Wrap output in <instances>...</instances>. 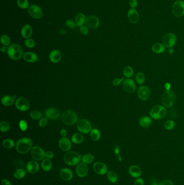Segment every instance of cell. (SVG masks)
Returning a JSON list of instances; mask_svg holds the SVG:
<instances>
[{
  "label": "cell",
  "instance_id": "obj_18",
  "mask_svg": "<svg viewBox=\"0 0 184 185\" xmlns=\"http://www.w3.org/2000/svg\"><path fill=\"white\" fill-rule=\"evenodd\" d=\"M76 172L79 177L80 178H84L86 177L88 172H89V169L87 164L84 163H79L76 167Z\"/></svg>",
  "mask_w": 184,
  "mask_h": 185
},
{
  "label": "cell",
  "instance_id": "obj_62",
  "mask_svg": "<svg viewBox=\"0 0 184 185\" xmlns=\"http://www.w3.org/2000/svg\"><path fill=\"white\" fill-rule=\"evenodd\" d=\"M66 33V30H65L64 29H61L60 30V34L61 35H64V34H65Z\"/></svg>",
  "mask_w": 184,
  "mask_h": 185
},
{
  "label": "cell",
  "instance_id": "obj_45",
  "mask_svg": "<svg viewBox=\"0 0 184 185\" xmlns=\"http://www.w3.org/2000/svg\"><path fill=\"white\" fill-rule=\"evenodd\" d=\"M25 44L28 48H32L35 46V41L33 39L29 38L25 40Z\"/></svg>",
  "mask_w": 184,
  "mask_h": 185
},
{
  "label": "cell",
  "instance_id": "obj_61",
  "mask_svg": "<svg viewBox=\"0 0 184 185\" xmlns=\"http://www.w3.org/2000/svg\"><path fill=\"white\" fill-rule=\"evenodd\" d=\"M151 185H159V183H158L157 181L154 180L153 181L151 182Z\"/></svg>",
  "mask_w": 184,
  "mask_h": 185
},
{
  "label": "cell",
  "instance_id": "obj_13",
  "mask_svg": "<svg viewBox=\"0 0 184 185\" xmlns=\"http://www.w3.org/2000/svg\"><path fill=\"white\" fill-rule=\"evenodd\" d=\"M44 115L47 119L51 120H56L60 117V112L57 108L52 107L45 111Z\"/></svg>",
  "mask_w": 184,
  "mask_h": 185
},
{
  "label": "cell",
  "instance_id": "obj_34",
  "mask_svg": "<svg viewBox=\"0 0 184 185\" xmlns=\"http://www.w3.org/2000/svg\"><path fill=\"white\" fill-rule=\"evenodd\" d=\"M26 175V171L24 169H17L15 171L14 176L16 179H23Z\"/></svg>",
  "mask_w": 184,
  "mask_h": 185
},
{
  "label": "cell",
  "instance_id": "obj_19",
  "mask_svg": "<svg viewBox=\"0 0 184 185\" xmlns=\"http://www.w3.org/2000/svg\"><path fill=\"white\" fill-rule=\"evenodd\" d=\"M58 145L61 150L64 152H68L71 147L70 140L66 137L61 138L58 142Z\"/></svg>",
  "mask_w": 184,
  "mask_h": 185
},
{
  "label": "cell",
  "instance_id": "obj_48",
  "mask_svg": "<svg viewBox=\"0 0 184 185\" xmlns=\"http://www.w3.org/2000/svg\"><path fill=\"white\" fill-rule=\"evenodd\" d=\"M80 32L84 35H87L89 32V27L87 25H82L80 27Z\"/></svg>",
  "mask_w": 184,
  "mask_h": 185
},
{
  "label": "cell",
  "instance_id": "obj_51",
  "mask_svg": "<svg viewBox=\"0 0 184 185\" xmlns=\"http://www.w3.org/2000/svg\"><path fill=\"white\" fill-rule=\"evenodd\" d=\"M129 5L131 8L135 9L138 6V1L137 0H130Z\"/></svg>",
  "mask_w": 184,
  "mask_h": 185
},
{
  "label": "cell",
  "instance_id": "obj_44",
  "mask_svg": "<svg viewBox=\"0 0 184 185\" xmlns=\"http://www.w3.org/2000/svg\"><path fill=\"white\" fill-rule=\"evenodd\" d=\"M174 127H175V123L173 121L169 120L166 121L164 123L165 128L168 131L174 129Z\"/></svg>",
  "mask_w": 184,
  "mask_h": 185
},
{
  "label": "cell",
  "instance_id": "obj_50",
  "mask_svg": "<svg viewBox=\"0 0 184 185\" xmlns=\"http://www.w3.org/2000/svg\"><path fill=\"white\" fill-rule=\"evenodd\" d=\"M123 81H124V77H122V78L117 77V78H115L112 81V85L115 86H119L121 83V82Z\"/></svg>",
  "mask_w": 184,
  "mask_h": 185
},
{
  "label": "cell",
  "instance_id": "obj_29",
  "mask_svg": "<svg viewBox=\"0 0 184 185\" xmlns=\"http://www.w3.org/2000/svg\"><path fill=\"white\" fill-rule=\"evenodd\" d=\"M16 97L11 95H6L3 96L1 99L2 104L4 106L8 107L12 105L15 102V99Z\"/></svg>",
  "mask_w": 184,
  "mask_h": 185
},
{
  "label": "cell",
  "instance_id": "obj_20",
  "mask_svg": "<svg viewBox=\"0 0 184 185\" xmlns=\"http://www.w3.org/2000/svg\"><path fill=\"white\" fill-rule=\"evenodd\" d=\"M128 17L131 23L136 24L139 21V15L136 9L131 8L128 12Z\"/></svg>",
  "mask_w": 184,
  "mask_h": 185
},
{
  "label": "cell",
  "instance_id": "obj_40",
  "mask_svg": "<svg viewBox=\"0 0 184 185\" xmlns=\"http://www.w3.org/2000/svg\"><path fill=\"white\" fill-rule=\"evenodd\" d=\"M17 4L19 7V8L22 9H28L30 7L28 0H17Z\"/></svg>",
  "mask_w": 184,
  "mask_h": 185
},
{
  "label": "cell",
  "instance_id": "obj_7",
  "mask_svg": "<svg viewBox=\"0 0 184 185\" xmlns=\"http://www.w3.org/2000/svg\"><path fill=\"white\" fill-rule=\"evenodd\" d=\"M28 12L30 16L34 19H40L43 16V12L41 8L37 4H31L28 9Z\"/></svg>",
  "mask_w": 184,
  "mask_h": 185
},
{
  "label": "cell",
  "instance_id": "obj_23",
  "mask_svg": "<svg viewBox=\"0 0 184 185\" xmlns=\"http://www.w3.org/2000/svg\"><path fill=\"white\" fill-rule=\"evenodd\" d=\"M60 177L65 181H70L73 178V173L70 169L68 168H63L61 169L60 172Z\"/></svg>",
  "mask_w": 184,
  "mask_h": 185
},
{
  "label": "cell",
  "instance_id": "obj_4",
  "mask_svg": "<svg viewBox=\"0 0 184 185\" xmlns=\"http://www.w3.org/2000/svg\"><path fill=\"white\" fill-rule=\"evenodd\" d=\"M176 95L171 90H166L161 96V102L166 108H170L173 106L176 101Z\"/></svg>",
  "mask_w": 184,
  "mask_h": 185
},
{
  "label": "cell",
  "instance_id": "obj_57",
  "mask_svg": "<svg viewBox=\"0 0 184 185\" xmlns=\"http://www.w3.org/2000/svg\"><path fill=\"white\" fill-rule=\"evenodd\" d=\"M8 49V47H7V46H2V47H1L0 50H1V51L3 53L7 52Z\"/></svg>",
  "mask_w": 184,
  "mask_h": 185
},
{
  "label": "cell",
  "instance_id": "obj_53",
  "mask_svg": "<svg viewBox=\"0 0 184 185\" xmlns=\"http://www.w3.org/2000/svg\"><path fill=\"white\" fill-rule=\"evenodd\" d=\"M134 185H144V181L143 179L138 178L135 180Z\"/></svg>",
  "mask_w": 184,
  "mask_h": 185
},
{
  "label": "cell",
  "instance_id": "obj_25",
  "mask_svg": "<svg viewBox=\"0 0 184 185\" xmlns=\"http://www.w3.org/2000/svg\"><path fill=\"white\" fill-rule=\"evenodd\" d=\"M128 172L131 177L134 178H138L141 175V169L136 165H132L128 169Z\"/></svg>",
  "mask_w": 184,
  "mask_h": 185
},
{
  "label": "cell",
  "instance_id": "obj_49",
  "mask_svg": "<svg viewBox=\"0 0 184 185\" xmlns=\"http://www.w3.org/2000/svg\"><path fill=\"white\" fill-rule=\"evenodd\" d=\"M48 123V119L47 118H42L40 119L38 123V125L39 127H45Z\"/></svg>",
  "mask_w": 184,
  "mask_h": 185
},
{
  "label": "cell",
  "instance_id": "obj_32",
  "mask_svg": "<svg viewBox=\"0 0 184 185\" xmlns=\"http://www.w3.org/2000/svg\"><path fill=\"white\" fill-rule=\"evenodd\" d=\"M84 139V137L81 133H74L71 137V141L73 143L76 144H81L83 142Z\"/></svg>",
  "mask_w": 184,
  "mask_h": 185
},
{
  "label": "cell",
  "instance_id": "obj_21",
  "mask_svg": "<svg viewBox=\"0 0 184 185\" xmlns=\"http://www.w3.org/2000/svg\"><path fill=\"white\" fill-rule=\"evenodd\" d=\"M26 169L30 174H35L38 172L39 169V165L38 162L34 160L29 161L26 166Z\"/></svg>",
  "mask_w": 184,
  "mask_h": 185
},
{
  "label": "cell",
  "instance_id": "obj_17",
  "mask_svg": "<svg viewBox=\"0 0 184 185\" xmlns=\"http://www.w3.org/2000/svg\"><path fill=\"white\" fill-rule=\"evenodd\" d=\"M85 24L89 28L96 29L99 27L100 21L98 17L95 15H91L87 17Z\"/></svg>",
  "mask_w": 184,
  "mask_h": 185
},
{
  "label": "cell",
  "instance_id": "obj_52",
  "mask_svg": "<svg viewBox=\"0 0 184 185\" xmlns=\"http://www.w3.org/2000/svg\"><path fill=\"white\" fill-rule=\"evenodd\" d=\"M159 185H174V183L170 180H164L159 183Z\"/></svg>",
  "mask_w": 184,
  "mask_h": 185
},
{
  "label": "cell",
  "instance_id": "obj_8",
  "mask_svg": "<svg viewBox=\"0 0 184 185\" xmlns=\"http://www.w3.org/2000/svg\"><path fill=\"white\" fill-rule=\"evenodd\" d=\"M172 13L175 16L180 17L184 15V1L178 0L174 3L172 7Z\"/></svg>",
  "mask_w": 184,
  "mask_h": 185
},
{
  "label": "cell",
  "instance_id": "obj_24",
  "mask_svg": "<svg viewBox=\"0 0 184 185\" xmlns=\"http://www.w3.org/2000/svg\"><path fill=\"white\" fill-rule=\"evenodd\" d=\"M62 58V55L60 52L57 49L52 50L50 53L49 59L52 62L56 63L60 62Z\"/></svg>",
  "mask_w": 184,
  "mask_h": 185
},
{
  "label": "cell",
  "instance_id": "obj_42",
  "mask_svg": "<svg viewBox=\"0 0 184 185\" xmlns=\"http://www.w3.org/2000/svg\"><path fill=\"white\" fill-rule=\"evenodd\" d=\"M136 79L137 82L138 83V84L139 85H141L145 82V75L142 72H138L137 74Z\"/></svg>",
  "mask_w": 184,
  "mask_h": 185
},
{
  "label": "cell",
  "instance_id": "obj_41",
  "mask_svg": "<svg viewBox=\"0 0 184 185\" xmlns=\"http://www.w3.org/2000/svg\"><path fill=\"white\" fill-rule=\"evenodd\" d=\"M30 117H31V119L33 120H38L41 119L42 114L41 112H39V110H33L30 113Z\"/></svg>",
  "mask_w": 184,
  "mask_h": 185
},
{
  "label": "cell",
  "instance_id": "obj_14",
  "mask_svg": "<svg viewBox=\"0 0 184 185\" xmlns=\"http://www.w3.org/2000/svg\"><path fill=\"white\" fill-rule=\"evenodd\" d=\"M151 95V90L147 86H143L139 88L138 90V96L139 98L142 101L148 100Z\"/></svg>",
  "mask_w": 184,
  "mask_h": 185
},
{
  "label": "cell",
  "instance_id": "obj_59",
  "mask_svg": "<svg viewBox=\"0 0 184 185\" xmlns=\"http://www.w3.org/2000/svg\"><path fill=\"white\" fill-rule=\"evenodd\" d=\"M114 151L115 154H119V146H115Z\"/></svg>",
  "mask_w": 184,
  "mask_h": 185
},
{
  "label": "cell",
  "instance_id": "obj_33",
  "mask_svg": "<svg viewBox=\"0 0 184 185\" xmlns=\"http://www.w3.org/2000/svg\"><path fill=\"white\" fill-rule=\"evenodd\" d=\"M107 177L108 180L111 183H115L118 181V176L114 171H109L107 173Z\"/></svg>",
  "mask_w": 184,
  "mask_h": 185
},
{
  "label": "cell",
  "instance_id": "obj_35",
  "mask_svg": "<svg viewBox=\"0 0 184 185\" xmlns=\"http://www.w3.org/2000/svg\"><path fill=\"white\" fill-rule=\"evenodd\" d=\"M90 137L93 141H98L101 138V133L97 129H92L90 132Z\"/></svg>",
  "mask_w": 184,
  "mask_h": 185
},
{
  "label": "cell",
  "instance_id": "obj_2",
  "mask_svg": "<svg viewBox=\"0 0 184 185\" xmlns=\"http://www.w3.org/2000/svg\"><path fill=\"white\" fill-rule=\"evenodd\" d=\"M7 54L13 60H18L23 56V49L19 44H13L8 47Z\"/></svg>",
  "mask_w": 184,
  "mask_h": 185
},
{
  "label": "cell",
  "instance_id": "obj_16",
  "mask_svg": "<svg viewBox=\"0 0 184 185\" xmlns=\"http://www.w3.org/2000/svg\"><path fill=\"white\" fill-rule=\"evenodd\" d=\"M93 171L97 174L103 175L108 173V167L102 162H96L93 165Z\"/></svg>",
  "mask_w": 184,
  "mask_h": 185
},
{
  "label": "cell",
  "instance_id": "obj_38",
  "mask_svg": "<svg viewBox=\"0 0 184 185\" xmlns=\"http://www.w3.org/2000/svg\"><path fill=\"white\" fill-rule=\"evenodd\" d=\"M2 146L6 149H11L15 146V142L12 139H7L2 142Z\"/></svg>",
  "mask_w": 184,
  "mask_h": 185
},
{
  "label": "cell",
  "instance_id": "obj_12",
  "mask_svg": "<svg viewBox=\"0 0 184 185\" xmlns=\"http://www.w3.org/2000/svg\"><path fill=\"white\" fill-rule=\"evenodd\" d=\"M15 106L20 111L25 112L30 108V103L28 100L24 97H20L17 99L15 102Z\"/></svg>",
  "mask_w": 184,
  "mask_h": 185
},
{
  "label": "cell",
  "instance_id": "obj_3",
  "mask_svg": "<svg viewBox=\"0 0 184 185\" xmlns=\"http://www.w3.org/2000/svg\"><path fill=\"white\" fill-rule=\"evenodd\" d=\"M63 159L64 162L67 165L70 166H74L79 164L82 160V158L79 153L74 151H70L65 154Z\"/></svg>",
  "mask_w": 184,
  "mask_h": 185
},
{
  "label": "cell",
  "instance_id": "obj_30",
  "mask_svg": "<svg viewBox=\"0 0 184 185\" xmlns=\"http://www.w3.org/2000/svg\"><path fill=\"white\" fill-rule=\"evenodd\" d=\"M139 125L143 128H147L150 127L152 123V120L150 117L144 116L141 117L139 120Z\"/></svg>",
  "mask_w": 184,
  "mask_h": 185
},
{
  "label": "cell",
  "instance_id": "obj_54",
  "mask_svg": "<svg viewBox=\"0 0 184 185\" xmlns=\"http://www.w3.org/2000/svg\"><path fill=\"white\" fill-rule=\"evenodd\" d=\"M46 158L49 159L53 158L54 157V153L52 151L46 152Z\"/></svg>",
  "mask_w": 184,
  "mask_h": 185
},
{
  "label": "cell",
  "instance_id": "obj_11",
  "mask_svg": "<svg viewBox=\"0 0 184 185\" xmlns=\"http://www.w3.org/2000/svg\"><path fill=\"white\" fill-rule=\"evenodd\" d=\"M177 37L173 33H167L164 35L163 38L164 45L166 48H173L177 42Z\"/></svg>",
  "mask_w": 184,
  "mask_h": 185
},
{
  "label": "cell",
  "instance_id": "obj_5",
  "mask_svg": "<svg viewBox=\"0 0 184 185\" xmlns=\"http://www.w3.org/2000/svg\"><path fill=\"white\" fill-rule=\"evenodd\" d=\"M62 120L64 124L72 126L77 122L78 117L76 113L71 110H66L62 113Z\"/></svg>",
  "mask_w": 184,
  "mask_h": 185
},
{
  "label": "cell",
  "instance_id": "obj_9",
  "mask_svg": "<svg viewBox=\"0 0 184 185\" xmlns=\"http://www.w3.org/2000/svg\"><path fill=\"white\" fill-rule=\"evenodd\" d=\"M30 151L31 157L36 161H41L46 157V152L39 146L33 147Z\"/></svg>",
  "mask_w": 184,
  "mask_h": 185
},
{
  "label": "cell",
  "instance_id": "obj_56",
  "mask_svg": "<svg viewBox=\"0 0 184 185\" xmlns=\"http://www.w3.org/2000/svg\"><path fill=\"white\" fill-rule=\"evenodd\" d=\"M60 134L62 137H66V135H67V131L66 129H62L61 130Z\"/></svg>",
  "mask_w": 184,
  "mask_h": 185
},
{
  "label": "cell",
  "instance_id": "obj_1",
  "mask_svg": "<svg viewBox=\"0 0 184 185\" xmlns=\"http://www.w3.org/2000/svg\"><path fill=\"white\" fill-rule=\"evenodd\" d=\"M33 141L29 137H23L19 139L16 144V149L20 154H25L31 150Z\"/></svg>",
  "mask_w": 184,
  "mask_h": 185
},
{
  "label": "cell",
  "instance_id": "obj_31",
  "mask_svg": "<svg viewBox=\"0 0 184 185\" xmlns=\"http://www.w3.org/2000/svg\"><path fill=\"white\" fill-rule=\"evenodd\" d=\"M52 163L49 159H44L43 160H42L41 167L42 169H43V171L46 172L49 171L52 169Z\"/></svg>",
  "mask_w": 184,
  "mask_h": 185
},
{
  "label": "cell",
  "instance_id": "obj_28",
  "mask_svg": "<svg viewBox=\"0 0 184 185\" xmlns=\"http://www.w3.org/2000/svg\"><path fill=\"white\" fill-rule=\"evenodd\" d=\"M166 47L161 43H155L152 47V50L156 54H161L165 51Z\"/></svg>",
  "mask_w": 184,
  "mask_h": 185
},
{
  "label": "cell",
  "instance_id": "obj_36",
  "mask_svg": "<svg viewBox=\"0 0 184 185\" xmlns=\"http://www.w3.org/2000/svg\"><path fill=\"white\" fill-rule=\"evenodd\" d=\"M81 161L85 164H90L94 161V156L91 154H85L82 158Z\"/></svg>",
  "mask_w": 184,
  "mask_h": 185
},
{
  "label": "cell",
  "instance_id": "obj_27",
  "mask_svg": "<svg viewBox=\"0 0 184 185\" xmlns=\"http://www.w3.org/2000/svg\"><path fill=\"white\" fill-rule=\"evenodd\" d=\"M86 16L83 13H78L75 17V22L76 23V25L79 27H81L82 25H84L86 22Z\"/></svg>",
  "mask_w": 184,
  "mask_h": 185
},
{
  "label": "cell",
  "instance_id": "obj_15",
  "mask_svg": "<svg viewBox=\"0 0 184 185\" xmlns=\"http://www.w3.org/2000/svg\"><path fill=\"white\" fill-rule=\"evenodd\" d=\"M123 88L128 93H133L136 90V85L133 80L128 79L125 80L123 83Z\"/></svg>",
  "mask_w": 184,
  "mask_h": 185
},
{
  "label": "cell",
  "instance_id": "obj_26",
  "mask_svg": "<svg viewBox=\"0 0 184 185\" xmlns=\"http://www.w3.org/2000/svg\"><path fill=\"white\" fill-rule=\"evenodd\" d=\"M23 59L25 61L29 63L35 62L38 60V56L35 53L30 52L25 53L23 54Z\"/></svg>",
  "mask_w": 184,
  "mask_h": 185
},
{
  "label": "cell",
  "instance_id": "obj_60",
  "mask_svg": "<svg viewBox=\"0 0 184 185\" xmlns=\"http://www.w3.org/2000/svg\"><path fill=\"white\" fill-rule=\"evenodd\" d=\"M168 53L169 54H171V55H172V54H173L174 53V49L173 48H168Z\"/></svg>",
  "mask_w": 184,
  "mask_h": 185
},
{
  "label": "cell",
  "instance_id": "obj_47",
  "mask_svg": "<svg viewBox=\"0 0 184 185\" xmlns=\"http://www.w3.org/2000/svg\"><path fill=\"white\" fill-rule=\"evenodd\" d=\"M19 127L22 130V131H25L28 128V125H27V123L24 120H22L20 121L19 123Z\"/></svg>",
  "mask_w": 184,
  "mask_h": 185
},
{
  "label": "cell",
  "instance_id": "obj_39",
  "mask_svg": "<svg viewBox=\"0 0 184 185\" xmlns=\"http://www.w3.org/2000/svg\"><path fill=\"white\" fill-rule=\"evenodd\" d=\"M133 74H134L133 69L131 67L126 66L124 69L123 74L125 76V77H127V78H130V77L132 76Z\"/></svg>",
  "mask_w": 184,
  "mask_h": 185
},
{
  "label": "cell",
  "instance_id": "obj_22",
  "mask_svg": "<svg viewBox=\"0 0 184 185\" xmlns=\"http://www.w3.org/2000/svg\"><path fill=\"white\" fill-rule=\"evenodd\" d=\"M33 32V28L31 25L28 24H26L22 27L21 30V34L22 36L25 39H29L32 35Z\"/></svg>",
  "mask_w": 184,
  "mask_h": 185
},
{
  "label": "cell",
  "instance_id": "obj_37",
  "mask_svg": "<svg viewBox=\"0 0 184 185\" xmlns=\"http://www.w3.org/2000/svg\"><path fill=\"white\" fill-rule=\"evenodd\" d=\"M0 41H1V43L2 44L3 46H9L11 45V38L7 35L6 34H4L2 35L1 36V39H0Z\"/></svg>",
  "mask_w": 184,
  "mask_h": 185
},
{
  "label": "cell",
  "instance_id": "obj_58",
  "mask_svg": "<svg viewBox=\"0 0 184 185\" xmlns=\"http://www.w3.org/2000/svg\"><path fill=\"white\" fill-rule=\"evenodd\" d=\"M164 86H165V88L166 89V90H170V88L171 87V86L170 85V83H168V82L166 83Z\"/></svg>",
  "mask_w": 184,
  "mask_h": 185
},
{
  "label": "cell",
  "instance_id": "obj_43",
  "mask_svg": "<svg viewBox=\"0 0 184 185\" xmlns=\"http://www.w3.org/2000/svg\"><path fill=\"white\" fill-rule=\"evenodd\" d=\"M10 124L7 121H2L0 123V131L2 132H7L10 129Z\"/></svg>",
  "mask_w": 184,
  "mask_h": 185
},
{
  "label": "cell",
  "instance_id": "obj_55",
  "mask_svg": "<svg viewBox=\"0 0 184 185\" xmlns=\"http://www.w3.org/2000/svg\"><path fill=\"white\" fill-rule=\"evenodd\" d=\"M2 185H12L11 181L7 179H3L1 181Z\"/></svg>",
  "mask_w": 184,
  "mask_h": 185
},
{
  "label": "cell",
  "instance_id": "obj_6",
  "mask_svg": "<svg viewBox=\"0 0 184 185\" xmlns=\"http://www.w3.org/2000/svg\"><path fill=\"white\" fill-rule=\"evenodd\" d=\"M167 114L166 108L164 106L155 105L152 108L150 112L151 118L155 120H160L165 117Z\"/></svg>",
  "mask_w": 184,
  "mask_h": 185
},
{
  "label": "cell",
  "instance_id": "obj_10",
  "mask_svg": "<svg viewBox=\"0 0 184 185\" xmlns=\"http://www.w3.org/2000/svg\"><path fill=\"white\" fill-rule=\"evenodd\" d=\"M77 128L79 132L83 134H88L92 130L91 123L86 119L79 121L77 125Z\"/></svg>",
  "mask_w": 184,
  "mask_h": 185
},
{
  "label": "cell",
  "instance_id": "obj_46",
  "mask_svg": "<svg viewBox=\"0 0 184 185\" xmlns=\"http://www.w3.org/2000/svg\"><path fill=\"white\" fill-rule=\"evenodd\" d=\"M66 27L70 29H74L76 26V23L75 21H74L73 19H68L65 22Z\"/></svg>",
  "mask_w": 184,
  "mask_h": 185
}]
</instances>
